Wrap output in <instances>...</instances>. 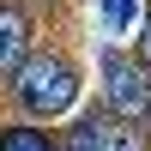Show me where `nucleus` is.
Here are the masks:
<instances>
[{
  "mask_svg": "<svg viewBox=\"0 0 151 151\" xmlns=\"http://www.w3.org/2000/svg\"><path fill=\"white\" fill-rule=\"evenodd\" d=\"M103 151H145V127L139 121H115L109 139H103Z\"/></svg>",
  "mask_w": 151,
  "mask_h": 151,
  "instance_id": "423d86ee",
  "label": "nucleus"
},
{
  "mask_svg": "<svg viewBox=\"0 0 151 151\" xmlns=\"http://www.w3.org/2000/svg\"><path fill=\"white\" fill-rule=\"evenodd\" d=\"M145 151H151V115H145Z\"/></svg>",
  "mask_w": 151,
  "mask_h": 151,
  "instance_id": "1a4fd4ad",
  "label": "nucleus"
},
{
  "mask_svg": "<svg viewBox=\"0 0 151 151\" xmlns=\"http://www.w3.org/2000/svg\"><path fill=\"white\" fill-rule=\"evenodd\" d=\"M133 55L151 67V6H145V24H139V36H133Z\"/></svg>",
  "mask_w": 151,
  "mask_h": 151,
  "instance_id": "6e6552de",
  "label": "nucleus"
},
{
  "mask_svg": "<svg viewBox=\"0 0 151 151\" xmlns=\"http://www.w3.org/2000/svg\"><path fill=\"white\" fill-rule=\"evenodd\" d=\"M127 18H133V0H103V24L109 30H127Z\"/></svg>",
  "mask_w": 151,
  "mask_h": 151,
  "instance_id": "0eeeda50",
  "label": "nucleus"
},
{
  "mask_svg": "<svg viewBox=\"0 0 151 151\" xmlns=\"http://www.w3.org/2000/svg\"><path fill=\"white\" fill-rule=\"evenodd\" d=\"M115 121H121V115L103 103V97H97V103L85 109L67 133H60V151H103V139H109V127H115Z\"/></svg>",
  "mask_w": 151,
  "mask_h": 151,
  "instance_id": "20e7f679",
  "label": "nucleus"
},
{
  "mask_svg": "<svg viewBox=\"0 0 151 151\" xmlns=\"http://www.w3.org/2000/svg\"><path fill=\"white\" fill-rule=\"evenodd\" d=\"M85 91V73L67 48H42L36 42L30 55L18 60V73L6 79V103L12 115H30V121H60Z\"/></svg>",
  "mask_w": 151,
  "mask_h": 151,
  "instance_id": "f257e3e1",
  "label": "nucleus"
},
{
  "mask_svg": "<svg viewBox=\"0 0 151 151\" xmlns=\"http://www.w3.org/2000/svg\"><path fill=\"white\" fill-rule=\"evenodd\" d=\"M97 67H103V91L97 97H103L121 121H139L145 127V115H151V67L133 55V48H103Z\"/></svg>",
  "mask_w": 151,
  "mask_h": 151,
  "instance_id": "f03ea898",
  "label": "nucleus"
},
{
  "mask_svg": "<svg viewBox=\"0 0 151 151\" xmlns=\"http://www.w3.org/2000/svg\"><path fill=\"white\" fill-rule=\"evenodd\" d=\"M0 151H60V133L55 121L18 115V121H0Z\"/></svg>",
  "mask_w": 151,
  "mask_h": 151,
  "instance_id": "39448f33",
  "label": "nucleus"
},
{
  "mask_svg": "<svg viewBox=\"0 0 151 151\" xmlns=\"http://www.w3.org/2000/svg\"><path fill=\"white\" fill-rule=\"evenodd\" d=\"M36 48V18L30 0H0V85L18 73V60Z\"/></svg>",
  "mask_w": 151,
  "mask_h": 151,
  "instance_id": "7ed1b4c3",
  "label": "nucleus"
}]
</instances>
